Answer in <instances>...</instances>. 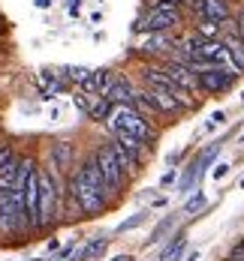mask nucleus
I'll list each match as a JSON object with an SVG mask.
<instances>
[{
  "label": "nucleus",
  "instance_id": "bb28decb",
  "mask_svg": "<svg viewBox=\"0 0 244 261\" xmlns=\"http://www.w3.org/2000/svg\"><path fill=\"white\" fill-rule=\"evenodd\" d=\"M145 219H148V213L142 210V213H136V216H130V219H124V222H121V225H118L115 231H118V234H127V231H133V228H139V225H142Z\"/></svg>",
  "mask_w": 244,
  "mask_h": 261
},
{
  "label": "nucleus",
  "instance_id": "473e14b6",
  "mask_svg": "<svg viewBox=\"0 0 244 261\" xmlns=\"http://www.w3.org/2000/svg\"><path fill=\"white\" fill-rule=\"evenodd\" d=\"M235 33H238V36L244 39V9L238 12V18H235Z\"/></svg>",
  "mask_w": 244,
  "mask_h": 261
},
{
  "label": "nucleus",
  "instance_id": "f03ea898",
  "mask_svg": "<svg viewBox=\"0 0 244 261\" xmlns=\"http://www.w3.org/2000/svg\"><path fill=\"white\" fill-rule=\"evenodd\" d=\"M181 21H184V9L178 0H151L145 12L136 18L133 30L136 33H169V30H178Z\"/></svg>",
  "mask_w": 244,
  "mask_h": 261
},
{
  "label": "nucleus",
  "instance_id": "1a4fd4ad",
  "mask_svg": "<svg viewBox=\"0 0 244 261\" xmlns=\"http://www.w3.org/2000/svg\"><path fill=\"white\" fill-rule=\"evenodd\" d=\"M175 45H178V39L172 36V30L169 33H148V39L142 42L139 51L145 57H154V60H166V57H172Z\"/></svg>",
  "mask_w": 244,
  "mask_h": 261
},
{
  "label": "nucleus",
  "instance_id": "58836bf2",
  "mask_svg": "<svg viewBox=\"0 0 244 261\" xmlns=\"http://www.w3.org/2000/svg\"><path fill=\"white\" fill-rule=\"evenodd\" d=\"M0 33H3V21H0Z\"/></svg>",
  "mask_w": 244,
  "mask_h": 261
},
{
  "label": "nucleus",
  "instance_id": "f257e3e1",
  "mask_svg": "<svg viewBox=\"0 0 244 261\" xmlns=\"http://www.w3.org/2000/svg\"><path fill=\"white\" fill-rule=\"evenodd\" d=\"M63 192H66V177L52 162L39 165V231H49L54 222H60Z\"/></svg>",
  "mask_w": 244,
  "mask_h": 261
},
{
  "label": "nucleus",
  "instance_id": "412c9836",
  "mask_svg": "<svg viewBox=\"0 0 244 261\" xmlns=\"http://www.w3.org/2000/svg\"><path fill=\"white\" fill-rule=\"evenodd\" d=\"M18 162H21V156H9L3 165H0V189H12V186H15Z\"/></svg>",
  "mask_w": 244,
  "mask_h": 261
},
{
  "label": "nucleus",
  "instance_id": "aec40b11",
  "mask_svg": "<svg viewBox=\"0 0 244 261\" xmlns=\"http://www.w3.org/2000/svg\"><path fill=\"white\" fill-rule=\"evenodd\" d=\"M217 156H220V141H211V144H208V147H205L199 156L193 159L196 171H199V174H205V171H208V168H211V165L217 162Z\"/></svg>",
  "mask_w": 244,
  "mask_h": 261
},
{
  "label": "nucleus",
  "instance_id": "b1692460",
  "mask_svg": "<svg viewBox=\"0 0 244 261\" xmlns=\"http://www.w3.org/2000/svg\"><path fill=\"white\" fill-rule=\"evenodd\" d=\"M196 33H199L202 39H220V36H223V24H217V21H205V18H196Z\"/></svg>",
  "mask_w": 244,
  "mask_h": 261
},
{
  "label": "nucleus",
  "instance_id": "9d476101",
  "mask_svg": "<svg viewBox=\"0 0 244 261\" xmlns=\"http://www.w3.org/2000/svg\"><path fill=\"white\" fill-rule=\"evenodd\" d=\"M190 3H193L196 18L217 21V24H223V21H229V18H232V12H229V3H226V0H190Z\"/></svg>",
  "mask_w": 244,
  "mask_h": 261
},
{
  "label": "nucleus",
  "instance_id": "c85d7f7f",
  "mask_svg": "<svg viewBox=\"0 0 244 261\" xmlns=\"http://www.w3.org/2000/svg\"><path fill=\"white\" fill-rule=\"evenodd\" d=\"M223 123H226V111H214V114H211V120L205 123V132L217 129V126H223Z\"/></svg>",
  "mask_w": 244,
  "mask_h": 261
},
{
  "label": "nucleus",
  "instance_id": "2eb2a0df",
  "mask_svg": "<svg viewBox=\"0 0 244 261\" xmlns=\"http://www.w3.org/2000/svg\"><path fill=\"white\" fill-rule=\"evenodd\" d=\"M223 30H226V33H223L220 39L226 42V48H229V54H232V60L238 63V69L244 72V39L235 33V21H232V18L223 21Z\"/></svg>",
  "mask_w": 244,
  "mask_h": 261
},
{
  "label": "nucleus",
  "instance_id": "e433bc0d",
  "mask_svg": "<svg viewBox=\"0 0 244 261\" xmlns=\"http://www.w3.org/2000/svg\"><path fill=\"white\" fill-rule=\"evenodd\" d=\"M187 261H202V252H190Z\"/></svg>",
  "mask_w": 244,
  "mask_h": 261
},
{
  "label": "nucleus",
  "instance_id": "393cba45",
  "mask_svg": "<svg viewBox=\"0 0 244 261\" xmlns=\"http://www.w3.org/2000/svg\"><path fill=\"white\" fill-rule=\"evenodd\" d=\"M100 93H87V90H73V105L79 108L81 114L87 117V111H91V105H94V99H97Z\"/></svg>",
  "mask_w": 244,
  "mask_h": 261
},
{
  "label": "nucleus",
  "instance_id": "9b49d317",
  "mask_svg": "<svg viewBox=\"0 0 244 261\" xmlns=\"http://www.w3.org/2000/svg\"><path fill=\"white\" fill-rule=\"evenodd\" d=\"M145 93L151 96V102L160 108L163 117H175V114H184V105L178 102L169 90H163V87H157V84H145Z\"/></svg>",
  "mask_w": 244,
  "mask_h": 261
},
{
  "label": "nucleus",
  "instance_id": "c9c22d12",
  "mask_svg": "<svg viewBox=\"0 0 244 261\" xmlns=\"http://www.w3.org/2000/svg\"><path fill=\"white\" fill-rule=\"evenodd\" d=\"M33 3H36V9H49L52 6V0H33Z\"/></svg>",
  "mask_w": 244,
  "mask_h": 261
},
{
  "label": "nucleus",
  "instance_id": "5701e85b",
  "mask_svg": "<svg viewBox=\"0 0 244 261\" xmlns=\"http://www.w3.org/2000/svg\"><path fill=\"white\" fill-rule=\"evenodd\" d=\"M181 249H187V234H184V231H178V234L169 237V243L160 249V258L157 261H172V255L181 252Z\"/></svg>",
  "mask_w": 244,
  "mask_h": 261
},
{
  "label": "nucleus",
  "instance_id": "79ce46f5",
  "mask_svg": "<svg viewBox=\"0 0 244 261\" xmlns=\"http://www.w3.org/2000/svg\"><path fill=\"white\" fill-rule=\"evenodd\" d=\"M241 243H244V240H241Z\"/></svg>",
  "mask_w": 244,
  "mask_h": 261
},
{
  "label": "nucleus",
  "instance_id": "72a5a7b5",
  "mask_svg": "<svg viewBox=\"0 0 244 261\" xmlns=\"http://www.w3.org/2000/svg\"><path fill=\"white\" fill-rule=\"evenodd\" d=\"M166 204H169V201H166V195H157V198L151 201V207H166Z\"/></svg>",
  "mask_w": 244,
  "mask_h": 261
},
{
  "label": "nucleus",
  "instance_id": "7c9ffc66",
  "mask_svg": "<svg viewBox=\"0 0 244 261\" xmlns=\"http://www.w3.org/2000/svg\"><path fill=\"white\" fill-rule=\"evenodd\" d=\"M175 180H178V171H175V168H169V171L160 177V186H172Z\"/></svg>",
  "mask_w": 244,
  "mask_h": 261
},
{
  "label": "nucleus",
  "instance_id": "ddd939ff",
  "mask_svg": "<svg viewBox=\"0 0 244 261\" xmlns=\"http://www.w3.org/2000/svg\"><path fill=\"white\" fill-rule=\"evenodd\" d=\"M81 171H84V177H87V180L94 183V186H97V189H100V192L108 198V204H115V201H118L115 189H112V186H108V180L103 177V171H100V165H97V159H94V156H87L84 162H81Z\"/></svg>",
  "mask_w": 244,
  "mask_h": 261
},
{
  "label": "nucleus",
  "instance_id": "0eeeda50",
  "mask_svg": "<svg viewBox=\"0 0 244 261\" xmlns=\"http://www.w3.org/2000/svg\"><path fill=\"white\" fill-rule=\"evenodd\" d=\"M157 66H160L181 90H187L193 99H205V93H202V87H199V79H196V72H193L190 66L178 63V60H157Z\"/></svg>",
  "mask_w": 244,
  "mask_h": 261
},
{
  "label": "nucleus",
  "instance_id": "f704fd0d",
  "mask_svg": "<svg viewBox=\"0 0 244 261\" xmlns=\"http://www.w3.org/2000/svg\"><path fill=\"white\" fill-rule=\"evenodd\" d=\"M57 249H60V240L52 237V240H49V252H57Z\"/></svg>",
  "mask_w": 244,
  "mask_h": 261
},
{
  "label": "nucleus",
  "instance_id": "4be33fe9",
  "mask_svg": "<svg viewBox=\"0 0 244 261\" xmlns=\"http://www.w3.org/2000/svg\"><path fill=\"white\" fill-rule=\"evenodd\" d=\"M112 108H115V105L108 102L106 96H97L94 105H91V111H87V120H94V123H106L108 114H112Z\"/></svg>",
  "mask_w": 244,
  "mask_h": 261
},
{
  "label": "nucleus",
  "instance_id": "20e7f679",
  "mask_svg": "<svg viewBox=\"0 0 244 261\" xmlns=\"http://www.w3.org/2000/svg\"><path fill=\"white\" fill-rule=\"evenodd\" d=\"M108 129H121V132H130L136 138H142L145 144H157V126L151 123V120H145L139 111H136L133 105H115L112 108V114H108Z\"/></svg>",
  "mask_w": 244,
  "mask_h": 261
},
{
  "label": "nucleus",
  "instance_id": "39448f33",
  "mask_svg": "<svg viewBox=\"0 0 244 261\" xmlns=\"http://www.w3.org/2000/svg\"><path fill=\"white\" fill-rule=\"evenodd\" d=\"M190 69L196 72L199 87H202V93H205V96H220V93L232 90V87H235V81H238L232 72H226V69H220V66H211V63H205V60H193V63H190Z\"/></svg>",
  "mask_w": 244,
  "mask_h": 261
},
{
  "label": "nucleus",
  "instance_id": "dca6fc26",
  "mask_svg": "<svg viewBox=\"0 0 244 261\" xmlns=\"http://www.w3.org/2000/svg\"><path fill=\"white\" fill-rule=\"evenodd\" d=\"M73 159H76V150H73L70 141H57V144L52 147V165L60 171V174H70V171L76 168Z\"/></svg>",
  "mask_w": 244,
  "mask_h": 261
},
{
  "label": "nucleus",
  "instance_id": "6e6552de",
  "mask_svg": "<svg viewBox=\"0 0 244 261\" xmlns=\"http://www.w3.org/2000/svg\"><path fill=\"white\" fill-rule=\"evenodd\" d=\"M63 90H73V87L63 81L60 69H42V72L36 75V93H39V99H42V102L57 99Z\"/></svg>",
  "mask_w": 244,
  "mask_h": 261
},
{
  "label": "nucleus",
  "instance_id": "f3484780",
  "mask_svg": "<svg viewBox=\"0 0 244 261\" xmlns=\"http://www.w3.org/2000/svg\"><path fill=\"white\" fill-rule=\"evenodd\" d=\"M108 243H112V240H108L106 234L91 237V240H87V243H84L81 249H76L73 261H97V258H100V255H103V252L108 249Z\"/></svg>",
  "mask_w": 244,
  "mask_h": 261
},
{
  "label": "nucleus",
  "instance_id": "4468645a",
  "mask_svg": "<svg viewBox=\"0 0 244 261\" xmlns=\"http://www.w3.org/2000/svg\"><path fill=\"white\" fill-rule=\"evenodd\" d=\"M112 138H115L118 144H124V147H127V150H130L139 162H142V165H145V162L151 159V153H154V147H151V144H145L142 138H136V135H130V132L115 129V132H112Z\"/></svg>",
  "mask_w": 244,
  "mask_h": 261
},
{
  "label": "nucleus",
  "instance_id": "a19ab883",
  "mask_svg": "<svg viewBox=\"0 0 244 261\" xmlns=\"http://www.w3.org/2000/svg\"><path fill=\"white\" fill-rule=\"evenodd\" d=\"M241 189H244V180H241Z\"/></svg>",
  "mask_w": 244,
  "mask_h": 261
},
{
  "label": "nucleus",
  "instance_id": "cd10ccee",
  "mask_svg": "<svg viewBox=\"0 0 244 261\" xmlns=\"http://www.w3.org/2000/svg\"><path fill=\"white\" fill-rule=\"evenodd\" d=\"M172 225H175V216H166V219H163L160 225H157V228L151 231V240H148V243H160L163 237L169 234V228H172Z\"/></svg>",
  "mask_w": 244,
  "mask_h": 261
},
{
  "label": "nucleus",
  "instance_id": "a878e982",
  "mask_svg": "<svg viewBox=\"0 0 244 261\" xmlns=\"http://www.w3.org/2000/svg\"><path fill=\"white\" fill-rule=\"evenodd\" d=\"M205 192L202 189H193V195H190L187 201H184V216H193V213H199V210L205 207Z\"/></svg>",
  "mask_w": 244,
  "mask_h": 261
},
{
  "label": "nucleus",
  "instance_id": "c756f323",
  "mask_svg": "<svg viewBox=\"0 0 244 261\" xmlns=\"http://www.w3.org/2000/svg\"><path fill=\"white\" fill-rule=\"evenodd\" d=\"M229 168H232L229 162H217V165H214V171H211V177H214V180H223V177L229 174Z\"/></svg>",
  "mask_w": 244,
  "mask_h": 261
},
{
  "label": "nucleus",
  "instance_id": "7ed1b4c3",
  "mask_svg": "<svg viewBox=\"0 0 244 261\" xmlns=\"http://www.w3.org/2000/svg\"><path fill=\"white\" fill-rule=\"evenodd\" d=\"M66 192H73L76 195V201L81 204L84 210V216H100V213H106L112 204H108V198L94 186V183L84 177V171H81V162L66 174Z\"/></svg>",
  "mask_w": 244,
  "mask_h": 261
},
{
  "label": "nucleus",
  "instance_id": "f8f14e48",
  "mask_svg": "<svg viewBox=\"0 0 244 261\" xmlns=\"http://www.w3.org/2000/svg\"><path fill=\"white\" fill-rule=\"evenodd\" d=\"M136 87L133 81L127 79V75H115V81H112V87L106 90V99L112 105H133V96H136Z\"/></svg>",
  "mask_w": 244,
  "mask_h": 261
},
{
  "label": "nucleus",
  "instance_id": "a211bd4d",
  "mask_svg": "<svg viewBox=\"0 0 244 261\" xmlns=\"http://www.w3.org/2000/svg\"><path fill=\"white\" fill-rule=\"evenodd\" d=\"M108 147H112V153L118 156V162H121V168L127 171V177H130V180H133L136 174H142V162H139V159H136L133 153H130V150L124 147V144H118V141L112 138V141H108Z\"/></svg>",
  "mask_w": 244,
  "mask_h": 261
},
{
  "label": "nucleus",
  "instance_id": "4c0bfd02",
  "mask_svg": "<svg viewBox=\"0 0 244 261\" xmlns=\"http://www.w3.org/2000/svg\"><path fill=\"white\" fill-rule=\"evenodd\" d=\"M112 261H130V255H115Z\"/></svg>",
  "mask_w": 244,
  "mask_h": 261
},
{
  "label": "nucleus",
  "instance_id": "2f4dec72",
  "mask_svg": "<svg viewBox=\"0 0 244 261\" xmlns=\"http://www.w3.org/2000/svg\"><path fill=\"white\" fill-rule=\"evenodd\" d=\"M226 261H244V243H241V246H235V249L229 252V258H226Z\"/></svg>",
  "mask_w": 244,
  "mask_h": 261
},
{
  "label": "nucleus",
  "instance_id": "ea45409f",
  "mask_svg": "<svg viewBox=\"0 0 244 261\" xmlns=\"http://www.w3.org/2000/svg\"><path fill=\"white\" fill-rule=\"evenodd\" d=\"M241 102H244V93H241Z\"/></svg>",
  "mask_w": 244,
  "mask_h": 261
},
{
  "label": "nucleus",
  "instance_id": "423d86ee",
  "mask_svg": "<svg viewBox=\"0 0 244 261\" xmlns=\"http://www.w3.org/2000/svg\"><path fill=\"white\" fill-rule=\"evenodd\" d=\"M94 159H97V165H100L103 177L108 180V186L115 189V195L121 198V192L127 189V183H130V177H127V171L121 168V162H118V156L112 153L108 141H106V144H100V147H97V153H94Z\"/></svg>",
  "mask_w": 244,
  "mask_h": 261
},
{
  "label": "nucleus",
  "instance_id": "6ab92c4d",
  "mask_svg": "<svg viewBox=\"0 0 244 261\" xmlns=\"http://www.w3.org/2000/svg\"><path fill=\"white\" fill-rule=\"evenodd\" d=\"M133 108L139 111V114H142V117H145V120H151V123H157V120L163 117L160 108L151 102V96L145 93V87H139V90H136V96H133Z\"/></svg>",
  "mask_w": 244,
  "mask_h": 261
}]
</instances>
